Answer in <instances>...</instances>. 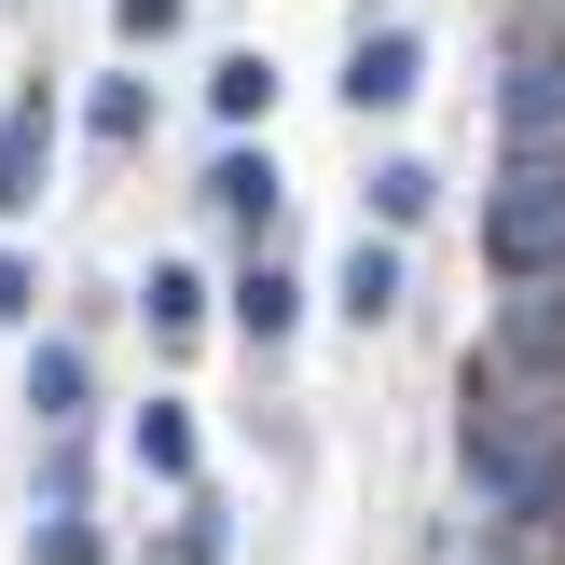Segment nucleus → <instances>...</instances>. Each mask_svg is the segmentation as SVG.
<instances>
[{
  "label": "nucleus",
  "instance_id": "18",
  "mask_svg": "<svg viewBox=\"0 0 565 565\" xmlns=\"http://www.w3.org/2000/svg\"><path fill=\"white\" fill-rule=\"evenodd\" d=\"M180 565H221V511H180Z\"/></svg>",
  "mask_w": 565,
  "mask_h": 565
},
{
  "label": "nucleus",
  "instance_id": "8",
  "mask_svg": "<svg viewBox=\"0 0 565 565\" xmlns=\"http://www.w3.org/2000/svg\"><path fill=\"white\" fill-rule=\"evenodd\" d=\"M235 331H248V345H290V331H303V290H290L276 263H248V276H235Z\"/></svg>",
  "mask_w": 565,
  "mask_h": 565
},
{
  "label": "nucleus",
  "instance_id": "11",
  "mask_svg": "<svg viewBox=\"0 0 565 565\" xmlns=\"http://www.w3.org/2000/svg\"><path fill=\"white\" fill-rule=\"evenodd\" d=\"M125 441H138V469H152V483H193V401H152Z\"/></svg>",
  "mask_w": 565,
  "mask_h": 565
},
{
  "label": "nucleus",
  "instance_id": "14",
  "mask_svg": "<svg viewBox=\"0 0 565 565\" xmlns=\"http://www.w3.org/2000/svg\"><path fill=\"white\" fill-rule=\"evenodd\" d=\"M28 565H97V524H83V511H42V539H28Z\"/></svg>",
  "mask_w": 565,
  "mask_h": 565
},
{
  "label": "nucleus",
  "instance_id": "16",
  "mask_svg": "<svg viewBox=\"0 0 565 565\" xmlns=\"http://www.w3.org/2000/svg\"><path fill=\"white\" fill-rule=\"evenodd\" d=\"M428 193H441L428 166H386V180H373V207H386V221H428Z\"/></svg>",
  "mask_w": 565,
  "mask_h": 565
},
{
  "label": "nucleus",
  "instance_id": "6",
  "mask_svg": "<svg viewBox=\"0 0 565 565\" xmlns=\"http://www.w3.org/2000/svg\"><path fill=\"white\" fill-rule=\"evenodd\" d=\"M414 70H428V42H414V28H359L345 97H359V110H401V97H414Z\"/></svg>",
  "mask_w": 565,
  "mask_h": 565
},
{
  "label": "nucleus",
  "instance_id": "17",
  "mask_svg": "<svg viewBox=\"0 0 565 565\" xmlns=\"http://www.w3.org/2000/svg\"><path fill=\"white\" fill-rule=\"evenodd\" d=\"M110 14H125V42H166V28H180L193 0H110Z\"/></svg>",
  "mask_w": 565,
  "mask_h": 565
},
{
  "label": "nucleus",
  "instance_id": "13",
  "mask_svg": "<svg viewBox=\"0 0 565 565\" xmlns=\"http://www.w3.org/2000/svg\"><path fill=\"white\" fill-rule=\"evenodd\" d=\"M138 318H152V331H166V345H180V331H193V318H207V290H193V276H180V263H152V290H138Z\"/></svg>",
  "mask_w": 565,
  "mask_h": 565
},
{
  "label": "nucleus",
  "instance_id": "5",
  "mask_svg": "<svg viewBox=\"0 0 565 565\" xmlns=\"http://www.w3.org/2000/svg\"><path fill=\"white\" fill-rule=\"evenodd\" d=\"M42 180H55V97H14L0 110V235L42 207Z\"/></svg>",
  "mask_w": 565,
  "mask_h": 565
},
{
  "label": "nucleus",
  "instance_id": "19",
  "mask_svg": "<svg viewBox=\"0 0 565 565\" xmlns=\"http://www.w3.org/2000/svg\"><path fill=\"white\" fill-rule=\"evenodd\" d=\"M497 565H511V552H497Z\"/></svg>",
  "mask_w": 565,
  "mask_h": 565
},
{
  "label": "nucleus",
  "instance_id": "4",
  "mask_svg": "<svg viewBox=\"0 0 565 565\" xmlns=\"http://www.w3.org/2000/svg\"><path fill=\"white\" fill-rule=\"evenodd\" d=\"M497 125H511V152H565V42H524V55H511Z\"/></svg>",
  "mask_w": 565,
  "mask_h": 565
},
{
  "label": "nucleus",
  "instance_id": "10",
  "mask_svg": "<svg viewBox=\"0 0 565 565\" xmlns=\"http://www.w3.org/2000/svg\"><path fill=\"white\" fill-rule=\"evenodd\" d=\"M28 414H42L55 441L83 428V345H28Z\"/></svg>",
  "mask_w": 565,
  "mask_h": 565
},
{
  "label": "nucleus",
  "instance_id": "7",
  "mask_svg": "<svg viewBox=\"0 0 565 565\" xmlns=\"http://www.w3.org/2000/svg\"><path fill=\"white\" fill-rule=\"evenodd\" d=\"M331 303H345L359 331H373V318H401V248H386V235H359V248H345V276H331Z\"/></svg>",
  "mask_w": 565,
  "mask_h": 565
},
{
  "label": "nucleus",
  "instance_id": "2",
  "mask_svg": "<svg viewBox=\"0 0 565 565\" xmlns=\"http://www.w3.org/2000/svg\"><path fill=\"white\" fill-rule=\"evenodd\" d=\"M483 263L511 276H565V152H511V180L483 193Z\"/></svg>",
  "mask_w": 565,
  "mask_h": 565
},
{
  "label": "nucleus",
  "instance_id": "12",
  "mask_svg": "<svg viewBox=\"0 0 565 565\" xmlns=\"http://www.w3.org/2000/svg\"><path fill=\"white\" fill-rule=\"evenodd\" d=\"M207 110H221V125H263V110H276V55H221V70H207Z\"/></svg>",
  "mask_w": 565,
  "mask_h": 565
},
{
  "label": "nucleus",
  "instance_id": "1",
  "mask_svg": "<svg viewBox=\"0 0 565 565\" xmlns=\"http://www.w3.org/2000/svg\"><path fill=\"white\" fill-rule=\"evenodd\" d=\"M456 456H469V497H483L497 524L552 539V524H565V386L483 373V359H469V428H456Z\"/></svg>",
  "mask_w": 565,
  "mask_h": 565
},
{
  "label": "nucleus",
  "instance_id": "3",
  "mask_svg": "<svg viewBox=\"0 0 565 565\" xmlns=\"http://www.w3.org/2000/svg\"><path fill=\"white\" fill-rule=\"evenodd\" d=\"M483 373H539V386H565V276H524V290L497 303Z\"/></svg>",
  "mask_w": 565,
  "mask_h": 565
},
{
  "label": "nucleus",
  "instance_id": "15",
  "mask_svg": "<svg viewBox=\"0 0 565 565\" xmlns=\"http://www.w3.org/2000/svg\"><path fill=\"white\" fill-rule=\"evenodd\" d=\"M42 318V276H28V248H0V331H28Z\"/></svg>",
  "mask_w": 565,
  "mask_h": 565
},
{
  "label": "nucleus",
  "instance_id": "9",
  "mask_svg": "<svg viewBox=\"0 0 565 565\" xmlns=\"http://www.w3.org/2000/svg\"><path fill=\"white\" fill-rule=\"evenodd\" d=\"M207 207L235 221V235H263V221H276V166H263V152H221V166H207Z\"/></svg>",
  "mask_w": 565,
  "mask_h": 565
}]
</instances>
